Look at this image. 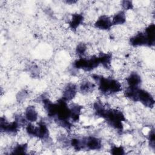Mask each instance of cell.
Segmentation results:
<instances>
[{
  "label": "cell",
  "mask_w": 155,
  "mask_h": 155,
  "mask_svg": "<svg viewBox=\"0 0 155 155\" xmlns=\"http://www.w3.org/2000/svg\"><path fill=\"white\" fill-rule=\"evenodd\" d=\"M93 79L98 85L99 91L105 94H111L122 90L120 83L114 79L105 78L97 74L93 75Z\"/></svg>",
  "instance_id": "obj_1"
},
{
  "label": "cell",
  "mask_w": 155,
  "mask_h": 155,
  "mask_svg": "<svg viewBox=\"0 0 155 155\" xmlns=\"http://www.w3.org/2000/svg\"><path fill=\"white\" fill-rule=\"evenodd\" d=\"M102 117L106 120L108 124L111 127L118 131L122 130V122L125 120V118L120 111L111 109L106 110Z\"/></svg>",
  "instance_id": "obj_2"
},
{
  "label": "cell",
  "mask_w": 155,
  "mask_h": 155,
  "mask_svg": "<svg viewBox=\"0 0 155 155\" xmlns=\"http://www.w3.org/2000/svg\"><path fill=\"white\" fill-rule=\"evenodd\" d=\"M100 64L99 57L92 56L89 59L80 58L74 62V67L78 69H82L85 71H91L98 67Z\"/></svg>",
  "instance_id": "obj_3"
},
{
  "label": "cell",
  "mask_w": 155,
  "mask_h": 155,
  "mask_svg": "<svg viewBox=\"0 0 155 155\" xmlns=\"http://www.w3.org/2000/svg\"><path fill=\"white\" fill-rule=\"evenodd\" d=\"M82 149L87 148L90 150H98L102 147L101 140L94 136H88L81 139Z\"/></svg>",
  "instance_id": "obj_4"
},
{
  "label": "cell",
  "mask_w": 155,
  "mask_h": 155,
  "mask_svg": "<svg viewBox=\"0 0 155 155\" xmlns=\"http://www.w3.org/2000/svg\"><path fill=\"white\" fill-rule=\"evenodd\" d=\"M77 93V87L74 84H67L63 90L62 99L68 102L72 100Z\"/></svg>",
  "instance_id": "obj_5"
},
{
  "label": "cell",
  "mask_w": 155,
  "mask_h": 155,
  "mask_svg": "<svg viewBox=\"0 0 155 155\" xmlns=\"http://www.w3.org/2000/svg\"><path fill=\"white\" fill-rule=\"evenodd\" d=\"M112 21L107 15H102L94 23V26L101 30H107L112 27Z\"/></svg>",
  "instance_id": "obj_6"
},
{
  "label": "cell",
  "mask_w": 155,
  "mask_h": 155,
  "mask_svg": "<svg viewBox=\"0 0 155 155\" xmlns=\"http://www.w3.org/2000/svg\"><path fill=\"white\" fill-rule=\"evenodd\" d=\"M130 43L134 47L148 45V39L145 33L140 32L130 38Z\"/></svg>",
  "instance_id": "obj_7"
},
{
  "label": "cell",
  "mask_w": 155,
  "mask_h": 155,
  "mask_svg": "<svg viewBox=\"0 0 155 155\" xmlns=\"http://www.w3.org/2000/svg\"><path fill=\"white\" fill-rule=\"evenodd\" d=\"M40 139L45 140L49 137V131L44 122L40 121L38 127H36L35 136Z\"/></svg>",
  "instance_id": "obj_8"
},
{
  "label": "cell",
  "mask_w": 155,
  "mask_h": 155,
  "mask_svg": "<svg viewBox=\"0 0 155 155\" xmlns=\"http://www.w3.org/2000/svg\"><path fill=\"white\" fill-rule=\"evenodd\" d=\"M128 87H139L141 83V78L137 73H131L126 79Z\"/></svg>",
  "instance_id": "obj_9"
},
{
  "label": "cell",
  "mask_w": 155,
  "mask_h": 155,
  "mask_svg": "<svg viewBox=\"0 0 155 155\" xmlns=\"http://www.w3.org/2000/svg\"><path fill=\"white\" fill-rule=\"evenodd\" d=\"M38 112L34 106H28L25 111V118L29 122H36L38 119Z\"/></svg>",
  "instance_id": "obj_10"
},
{
  "label": "cell",
  "mask_w": 155,
  "mask_h": 155,
  "mask_svg": "<svg viewBox=\"0 0 155 155\" xmlns=\"http://www.w3.org/2000/svg\"><path fill=\"white\" fill-rule=\"evenodd\" d=\"M146 35L147 38L148 42V46H153L154 44L155 38V27L154 24L149 25L145 30L144 32Z\"/></svg>",
  "instance_id": "obj_11"
},
{
  "label": "cell",
  "mask_w": 155,
  "mask_h": 155,
  "mask_svg": "<svg viewBox=\"0 0 155 155\" xmlns=\"http://www.w3.org/2000/svg\"><path fill=\"white\" fill-rule=\"evenodd\" d=\"M84 17L81 14L75 13L72 15V18L69 22V26L71 30H75L82 24Z\"/></svg>",
  "instance_id": "obj_12"
},
{
  "label": "cell",
  "mask_w": 155,
  "mask_h": 155,
  "mask_svg": "<svg viewBox=\"0 0 155 155\" xmlns=\"http://www.w3.org/2000/svg\"><path fill=\"white\" fill-rule=\"evenodd\" d=\"M82 108L83 107L82 106L78 104H73L71 106V108H70L71 111V118L74 122L79 120L81 111Z\"/></svg>",
  "instance_id": "obj_13"
},
{
  "label": "cell",
  "mask_w": 155,
  "mask_h": 155,
  "mask_svg": "<svg viewBox=\"0 0 155 155\" xmlns=\"http://www.w3.org/2000/svg\"><path fill=\"white\" fill-rule=\"evenodd\" d=\"M98 57L100 64H101L104 67L109 68L111 61V54L109 53H101Z\"/></svg>",
  "instance_id": "obj_14"
},
{
  "label": "cell",
  "mask_w": 155,
  "mask_h": 155,
  "mask_svg": "<svg viewBox=\"0 0 155 155\" xmlns=\"http://www.w3.org/2000/svg\"><path fill=\"white\" fill-rule=\"evenodd\" d=\"M113 25H121L126 21V16L124 11H120L117 13L112 19Z\"/></svg>",
  "instance_id": "obj_15"
},
{
  "label": "cell",
  "mask_w": 155,
  "mask_h": 155,
  "mask_svg": "<svg viewBox=\"0 0 155 155\" xmlns=\"http://www.w3.org/2000/svg\"><path fill=\"white\" fill-rule=\"evenodd\" d=\"M94 88V85L92 82L89 81L83 82L80 86V90L83 93H88L89 92H91V91H93Z\"/></svg>",
  "instance_id": "obj_16"
},
{
  "label": "cell",
  "mask_w": 155,
  "mask_h": 155,
  "mask_svg": "<svg viewBox=\"0 0 155 155\" xmlns=\"http://www.w3.org/2000/svg\"><path fill=\"white\" fill-rule=\"evenodd\" d=\"M27 143L18 144L13 149V154H25L27 150Z\"/></svg>",
  "instance_id": "obj_17"
},
{
  "label": "cell",
  "mask_w": 155,
  "mask_h": 155,
  "mask_svg": "<svg viewBox=\"0 0 155 155\" xmlns=\"http://www.w3.org/2000/svg\"><path fill=\"white\" fill-rule=\"evenodd\" d=\"M86 50H87V47L84 44H79L77 46L76 49V53L79 56H81V58L85 54V53L86 52Z\"/></svg>",
  "instance_id": "obj_18"
},
{
  "label": "cell",
  "mask_w": 155,
  "mask_h": 155,
  "mask_svg": "<svg viewBox=\"0 0 155 155\" xmlns=\"http://www.w3.org/2000/svg\"><path fill=\"white\" fill-rule=\"evenodd\" d=\"M111 153L113 154H124V150L122 147L114 146L111 149Z\"/></svg>",
  "instance_id": "obj_19"
},
{
  "label": "cell",
  "mask_w": 155,
  "mask_h": 155,
  "mask_svg": "<svg viewBox=\"0 0 155 155\" xmlns=\"http://www.w3.org/2000/svg\"><path fill=\"white\" fill-rule=\"evenodd\" d=\"M149 141L150 142V146L154 149V129L150 131L149 134Z\"/></svg>",
  "instance_id": "obj_20"
},
{
  "label": "cell",
  "mask_w": 155,
  "mask_h": 155,
  "mask_svg": "<svg viewBox=\"0 0 155 155\" xmlns=\"http://www.w3.org/2000/svg\"><path fill=\"white\" fill-rule=\"evenodd\" d=\"M122 5L125 10L131 9L133 8V4L130 1H124L122 2Z\"/></svg>",
  "instance_id": "obj_21"
}]
</instances>
